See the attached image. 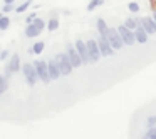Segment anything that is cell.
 <instances>
[{"instance_id":"26","label":"cell","mask_w":156,"mask_h":139,"mask_svg":"<svg viewBox=\"0 0 156 139\" xmlns=\"http://www.w3.org/2000/svg\"><path fill=\"white\" fill-rule=\"evenodd\" d=\"M35 19H37V15H35L34 12H32L30 15H27V19H25V22H27V24H32V22H34Z\"/></svg>"},{"instance_id":"9","label":"cell","mask_w":156,"mask_h":139,"mask_svg":"<svg viewBox=\"0 0 156 139\" xmlns=\"http://www.w3.org/2000/svg\"><path fill=\"white\" fill-rule=\"evenodd\" d=\"M67 54H69V59H71V62H72V67L74 69H77V67H81L84 62H82V59H81V55H79V52H77V49H76V45L72 47L71 44L67 45Z\"/></svg>"},{"instance_id":"34","label":"cell","mask_w":156,"mask_h":139,"mask_svg":"<svg viewBox=\"0 0 156 139\" xmlns=\"http://www.w3.org/2000/svg\"><path fill=\"white\" fill-rule=\"evenodd\" d=\"M0 52H2V49H0Z\"/></svg>"},{"instance_id":"8","label":"cell","mask_w":156,"mask_h":139,"mask_svg":"<svg viewBox=\"0 0 156 139\" xmlns=\"http://www.w3.org/2000/svg\"><path fill=\"white\" fill-rule=\"evenodd\" d=\"M87 49H89V55H91V61L92 62H98L99 61V57H101V49H99V44H98V40H94V39H89L87 42Z\"/></svg>"},{"instance_id":"33","label":"cell","mask_w":156,"mask_h":139,"mask_svg":"<svg viewBox=\"0 0 156 139\" xmlns=\"http://www.w3.org/2000/svg\"><path fill=\"white\" fill-rule=\"evenodd\" d=\"M0 96H2V91H0Z\"/></svg>"},{"instance_id":"1","label":"cell","mask_w":156,"mask_h":139,"mask_svg":"<svg viewBox=\"0 0 156 139\" xmlns=\"http://www.w3.org/2000/svg\"><path fill=\"white\" fill-rule=\"evenodd\" d=\"M55 61H57V64H59V67H61V72H62V75H69L72 72V62H71V59H69V54L67 52H62V54H59L57 57H55Z\"/></svg>"},{"instance_id":"30","label":"cell","mask_w":156,"mask_h":139,"mask_svg":"<svg viewBox=\"0 0 156 139\" xmlns=\"http://www.w3.org/2000/svg\"><path fill=\"white\" fill-rule=\"evenodd\" d=\"M5 4H14V0H5Z\"/></svg>"},{"instance_id":"22","label":"cell","mask_w":156,"mask_h":139,"mask_svg":"<svg viewBox=\"0 0 156 139\" xmlns=\"http://www.w3.org/2000/svg\"><path fill=\"white\" fill-rule=\"evenodd\" d=\"M32 24H34L35 27L39 29V30H44V29H45V20H44V19H39V17H37L34 22H32Z\"/></svg>"},{"instance_id":"21","label":"cell","mask_w":156,"mask_h":139,"mask_svg":"<svg viewBox=\"0 0 156 139\" xmlns=\"http://www.w3.org/2000/svg\"><path fill=\"white\" fill-rule=\"evenodd\" d=\"M9 25H10V19H9V17H2V19H0V30H7Z\"/></svg>"},{"instance_id":"19","label":"cell","mask_w":156,"mask_h":139,"mask_svg":"<svg viewBox=\"0 0 156 139\" xmlns=\"http://www.w3.org/2000/svg\"><path fill=\"white\" fill-rule=\"evenodd\" d=\"M102 4H104V0H91V2H89V5H87V10L91 12V10H94V9L101 7Z\"/></svg>"},{"instance_id":"28","label":"cell","mask_w":156,"mask_h":139,"mask_svg":"<svg viewBox=\"0 0 156 139\" xmlns=\"http://www.w3.org/2000/svg\"><path fill=\"white\" fill-rule=\"evenodd\" d=\"M148 131H149L151 139H156V127H148Z\"/></svg>"},{"instance_id":"20","label":"cell","mask_w":156,"mask_h":139,"mask_svg":"<svg viewBox=\"0 0 156 139\" xmlns=\"http://www.w3.org/2000/svg\"><path fill=\"white\" fill-rule=\"evenodd\" d=\"M30 5H32V0H27V2H24L22 5H19V7L15 9V12H17V14H22V12H25Z\"/></svg>"},{"instance_id":"29","label":"cell","mask_w":156,"mask_h":139,"mask_svg":"<svg viewBox=\"0 0 156 139\" xmlns=\"http://www.w3.org/2000/svg\"><path fill=\"white\" fill-rule=\"evenodd\" d=\"M7 55H9L7 50H2V52H0V61H5V59H7Z\"/></svg>"},{"instance_id":"32","label":"cell","mask_w":156,"mask_h":139,"mask_svg":"<svg viewBox=\"0 0 156 139\" xmlns=\"http://www.w3.org/2000/svg\"><path fill=\"white\" fill-rule=\"evenodd\" d=\"M0 19H2V14H0Z\"/></svg>"},{"instance_id":"6","label":"cell","mask_w":156,"mask_h":139,"mask_svg":"<svg viewBox=\"0 0 156 139\" xmlns=\"http://www.w3.org/2000/svg\"><path fill=\"white\" fill-rule=\"evenodd\" d=\"M19 69L20 67V55L19 54H14L10 57V61H9L7 67H5V77H10V74H14V72H19Z\"/></svg>"},{"instance_id":"18","label":"cell","mask_w":156,"mask_h":139,"mask_svg":"<svg viewBox=\"0 0 156 139\" xmlns=\"http://www.w3.org/2000/svg\"><path fill=\"white\" fill-rule=\"evenodd\" d=\"M57 29H59V20L57 19H51V20L47 22V30L54 32V30H57Z\"/></svg>"},{"instance_id":"14","label":"cell","mask_w":156,"mask_h":139,"mask_svg":"<svg viewBox=\"0 0 156 139\" xmlns=\"http://www.w3.org/2000/svg\"><path fill=\"white\" fill-rule=\"evenodd\" d=\"M39 34H41V30H39L34 24H27V27H25V37L32 39V37H37Z\"/></svg>"},{"instance_id":"12","label":"cell","mask_w":156,"mask_h":139,"mask_svg":"<svg viewBox=\"0 0 156 139\" xmlns=\"http://www.w3.org/2000/svg\"><path fill=\"white\" fill-rule=\"evenodd\" d=\"M141 25L146 29V32H148L149 35L156 32V22H154V19H153V17H143L141 19Z\"/></svg>"},{"instance_id":"4","label":"cell","mask_w":156,"mask_h":139,"mask_svg":"<svg viewBox=\"0 0 156 139\" xmlns=\"http://www.w3.org/2000/svg\"><path fill=\"white\" fill-rule=\"evenodd\" d=\"M108 40H109V44L112 45V49H121L122 45H124V40H122L121 34L118 32V29H116V27H109Z\"/></svg>"},{"instance_id":"17","label":"cell","mask_w":156,"mask_h":139,"mask_svg":"<svg viewBox=\"0 0 156 139\" xmlns=\"http://www.w3.org/2000/svg\"><path fill=\"white\" fill-rule=\"evenodd\" d=\"M45 49V42H35L34 45H32V52L34 54H42Z\"/></svg>"},{"instance_id":"24","label":"cell","mask_w":156,"mask_h":139,"mask_svg":"<svg viewBox=\"0 0 156 139\" xmlns=\"http://www.w3.org/2000/svg\"><path fill=\"white\" fill-rule=\"evenodd\" d=\"M128 9L133 12V14H138V12H139V4H136V2H129Z\"/></svg>"},{"instance_id":"13","label":"cell","mask_w":156,"mask_h":139,"mask_svg":"<svg viewBox=\"0 0 156 139\" xmlns=\"http://www.w3.org/2000/svg\"><path fill=\"white\" fill-rule=\"evenodd\" d=\"M134 34H136V40L139 42V44H146V42H148V32H146V29L143 27L141 24L138 25V29H136L134 30Z\"/></svg>"},{"instance_id":"15","label":"cell","mask_w":156,"mask_h":139,"mask_svg":"<svg viewBox=\"0 0 156 139\" xmlns=\"http://www.w3.org/2000/svg\"><path fill=\"white\" fill-rule=\"evenodd\" d=\"M96 27H98V30H99V35H106V37H108L109 27L106 25V22L102 20V19H98V22H96Z\"/></svg>"},{"instance_id":"7","label":"cell","mask_w":156,"mask_h":139,"mask_svg":"<svg viewBox=\"0 0 156 139\" xmlns=\"http://www.w3.org/2000/svg\"><path fill=\"white\" fill-rule=\"evenodd\" d=\"M76 49H77V52H79V55H81V59H82V62H84V64H89V62H92V61H91V55H89L87 44H86L84 40L77 39V40H76Z\"/></svg>"},{"instance_id":"11","label":"cell","mask_w":156,"mask_h":139,"mask_svg":"<svg viewBox=\"0 0 156 139\" xmlns=\"http://www.w3.org/2000/svg\"><path fill=\"white\" fill-rule=\"evenodd\" d=\"M47 64H49V74H51V79H52V81H55V79L61 77L62 72H61V67H59L57 61H49Z\"/></svg>"},{"instance_id":"2","label":"cell","mask_w":156,"mask_h":139,"mask_svg":"<svg viewBox=\"0 0 156 139\" xmlns=\"http://www.w3.org/2000/svg\"><path fill=\"white\" fill-rule=\"evenodd\" d=\"M34 65H35V69H37L39 79H41L44 84H49V82L52 81L51 74H49V64H45V61H35Z\"/></svg>"},{"instance_id":"27","label":"cell","mask_w":156,"mask_h":139,"mask_svg":"<svg viewBox=\"0 0 156 139\" xmlns=\"http://www.w3.org/2000/svg\"><path fill=\"white\" fill-rule=\"evenodd\" d=\"M2 10H4L5 14H9V12H12V10H14V7H12V4H5V5H4V9H2Z\"/></svg>"},{"instance_id":"10","label":"cell","mask_w":156,"mask_h":139,"mask_svg":"<svg viewBox=\"0 0 156 139\" xmlns=\"http://www.w3.org/2000/svg\"><path fill=\"white\" fill-rule=\"evenodd\" d=\"M98 44H99V49H101L102 57H109V55H112V45L109 44V40H108L106 35H99Z\"/></svg>"},{"instance_id":"16","label":"cell","mask_w":156,"mask_h":139,"mask_svg":"<svg viewBox=\"0 0 156 139\" xmlns=\"http://www.w3.org/2000/svg\"><path fill=\"white\" fill-rule=\"evenodd\" d=\"M139 24H141V19H126L124 20V25L128 29H131V30H136Z\"/></svg>"},{"instance_id":"3","label":"cell","mask_w":156,"mask_h":139,"mask_svg":"<svg viewBox=\"0 0 156 139\" xmlns=\"http://www.w3.org/2000/svg\"><path fill=\"white\" fill-rule=\"evenodd\" d=\"M22 72H24L25 79H27V82H29L30 85H34L35 82H37L39 74H37V69H35L34 64H29V62H25V64L22 65Z\"/></svg>"},{"instance_id":"25","label":"cell","mask_w":156,"mask_h":139,"mask_svg":"<svg viewBox=\"0 0 156 139\" xmlns=\"http://www.w3.org/2000/svg\"><path fill=\"white\" fill-rule=\"evenodd\" d=\"M146 126H148V127H154L156 126V116H149V117L146 119Z\"/></svg>"},{"instance_id":"5","label":"cell","mask_w":156,"mask_h":139,"mask_svg":"<svg viewBox=\"0 0 156 139\" xmlns=\"http://www.w3.org/2000/svg\"><path fill=\"white\" fill-rule=\"evenodd\" d=\"M118 32L121 34V37H122V40H124L126 45H134V42H138V40H136L134 30L128 29L126 25H119V27H118Z\"/></svg>"},{"instance_id":"23","label":"cell","mask_w":156,"mask_h":139,"mask_svg":"<svg viewBox=\"0 0 156 139\" xmlns=\"http://www.w3.org/2000/svg\"><path fill=\"white\" fill-rule=\"evenodd\" d=\"M7 89H9V82H7V79H5L4 75H0V91L5 92Z\"/></svg>"},{"instance_id":"31","label":"cell","mask_w":156,"mask_h":139,"mask_svg":"<svg viewBox=\"0 0 156 139\" xmlns=\"http://www.w3.org/2000/svg\"><path fill=\"white\" fill-rule=\"evenodd\" d=\"M153 19H154V22H156V12H154V15H153Z\"/></svg>"}]
</instances>
